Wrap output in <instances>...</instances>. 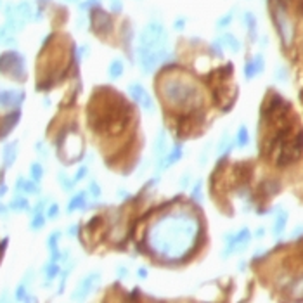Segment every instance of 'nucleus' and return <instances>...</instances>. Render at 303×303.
<instances>
[{
    "mask_svg": "<svg viewBox=\"0 0 303 303\" xmlns=\"http://www.w3.org/2000/svg\"><path fill=\"white\" fill-rule=\"evenodd\" d=\"M250 144V134H248V128L244 125L239 126V130H237L236 134V146L239 147V149H243V147H246Z\"/></svg>",
    "mask_w": 303,
    "mask_h": 303,
    "instance_id": "nucleus-27",
    "label": "nucleus"
},
{
    "mask_svg": "<svg viewBox=\"0 0 303 303\" xmlns=\"http://www.w3.org/2000/svg\"><path fill=\"white\" fill-rule=\"evenodd\" d=\"M38 182H35L32 178V180H24L23 177H19L18 178V184H16V189L18 191H23V193H26V194H38Z\"/></svg>",
    "mask_w": 303,
    "mask_h": 303,
    "instance_id": "nucleus-24",
    "label": "nucleus"
},
{
    "mask_svg": "<svg viewBox=\"0 0 303 303\" xmlns=\"http://www.w3.org/2000/svg\"><path fill=\"white\" fill-rule=\"evenodd\" d=\"M154 154H156V160L160 161L163 156L166 154V134L165 130H160L156 137V144H154Z\"/></svg>",
    "mask_w": 303,
    "mask_h": 303,
    "instance_id": "nucleus-22",
    "label": "nucleus"
},
{
    "mask_svg": "<svg viewBox=\"0 0 303 303\" xmlns=\"http://www.w3.org/2000/svg\"><path fill=\"white\" fill-rule=\"evenodd\" d=\"M59 215V205H51L49 206V212H47V216L49 218H55V216Z\"/></svg>",
    "mask_w": 303,
    "mask_h": 303,
    "instance_id": "nucleus-41",
    "label": "nucleus"
},
{
    "mask_svg": "<svg viewBox=\"0 0 303 303\" xmlns=\"http://www.w3.org/2000/svg\"><path fill=\"white\" fill-rule=\"evenodd\" d=\"M111 11H113V14H120L123 11L122 0H111Z\"/></svg>",
    "mask_w": 303,
    "mask_h": 303,
    "instance_id": "nucleus-39",
    "label": "nucleus"
},
{
    "mask_svg": "<svg viewBox=\"0 0 303 303\" xmlns=\"http://www.w3.org/2000/svg\"><path fill=\"white\" fill-rule=\"evenodd\" d=\"M24 92L21 89H0V107L18 109L24 101Z\"/></svg>",
    "mask_w": 303,
    "mask_h": 303,
    "instance_id": "nucleus-11",
    "label": "nucleus"
},
{
    "mask_svg": "<svg viewBox=\"0 0 303 303\" xmlns=\"http://www.w3.org/2000/svg\"><path fill=\"white\" fill-rule=\"evenodd\" d=\"M5 193H7V187H5V185H0V197L4 196Z\"/></svg>",
    "mask_w": 303,
    "mask_h": 303,
    "instance_id": "nucleus-48",
    "label": "nucleus"
},
{
    "mask_svg": "<svg viewBox=\"0 0 303 303\" xmlns=\"http://www.w3.org/2000/svg\"><path fill=\"white\" fill-rule=\"evenodd\" d=\"M191 196H193L194 201H197V203H203V182L197 180L196 185H194L193 193H191Z\"/></svg>",
    "mask_w": 303,
    "mask_h": 303,
    "instance_id": "nucleus-33",
    "label": "nucleus"
},
{
    "mask_svg": "<svg viewBox=\"0 0 303 303\" xmlns=\"http://www.w3.org/2000/svg\"><path fill=\"white\" fill-rule=\"evenodd\" d=\"M0 73L11 76L16 82L26 80V61L23 54L16 51H7L0 54Z\"/></svg>",
    "mask_w": 303,
    "mask_h": 303,
    "instance_id": "nucleus-7",
    "label": "nucleus"
},
{
    "mask_svg": "<svg viewBox=\"0 0 303 303\" xmlns=\"http://www.w3.org/2000/svg\"><path fill=\"white\" fill-rule=\"evenodd\" d=\"M57 178H59L61 187H63L64 191H68V193H70V191L73 189V187H75V184H76L75 178H70L64 172H61L59 175H57Z\"/></svg>",
    "mask_w": 303,
    "mask_h": 303,
    "instance_id": "nucleus-29",
    "label": "nucleus"
},
{
    "mask_svg": "<svg viewBox=\"0 0 303 303\" xmlns=\"http://www.w3.org/2000/svg\"><path fill=\"white\" fill-rule=\"evenodd\" d=\"M284 289L291 295V298H296V300L303 298V272H300L296 276H291V274H289V281H287Z\"/></svg>",
    "mask_w": 303,
    "mask_h": 303,
    "instance_id": "nucleus-16",
    "label": "nucleus"
},
{
    "mask_svg": "<svg viewBox=\"0 0 303 303\" xmlns=\"http://www.w3.org/2000/svg\"><path fill=\"white\" fill-rule=\"evenodd\" d=\"M18 158V142H11L4 147V166L9 168V166L14 165Z\"/></svg>",
    "mask_w": 303,
    "mask_h": 303,
    "instance_id": "nucleus-21",
    "label": "nucleus"
},
{
    "mask_svg": "<svg viewBox=\"0 0 303 303\" xmlns=\"http://www.w3.org/2000/svg\"><path fill=\"white\" fill-rule=\"evenodd\" d=\"M231 149H232V142H231V137H229V134L225 132L224 135H222V141L218 142V147H216V154L220 158L227 156L229 153H231Z\"/></svg>",
    "mask_w": 303,
    "mask_h": 303,
    "instance_id": "nucleus-25",
    "label": "nucleus"
},
{
    "mask_svg": "<svg viewBox=\"0 0 303 303\" xmlns=\"http://www.w3.org/2000/svg\"><path fill=\"white\" fill-rule=\"evenodd\" d=\"M128 94L130 97L134 99L135 103L146 111V113H153L154 111V99L151 97V94L146 90V87L141 83H130L128 85Z\"/></svg>",
    "mask_w": 303,
    "mask_h": 303,
    "instance_id": "nucleus-10",
    "label": "nucleus"
},
{
    "mask_svg": "<svg viewBox=\"0 0 303 303\" xmlns=\"http://www.w3.org/2000/svg\"><path fill=\"white\" fill-rule=\"evenodd\" d=\"M43 272H45V279H47V284H49L51 281H54V277H57V274L61 272V267L55 260H51V262L43 267Z\"/></svg>",
    "mask_w": 303,
    "mask_h": 303,
    "instance_id": "nucleus-26",
    "label": "nucleus"
},
{
    "mask_svg": "<svg viewBox=\"0 0 303 303\" xmlns=\"http://www.w3.org/2000/svg\"><path fill=\"white\" fill-rule=\"evenodd\" d=\"M19 118H21L19 109L11 111V113L4 114V116L0 118V141H4L12 130H14V126H16L18 122H19Z\"/></svg>",
    "mask_w": 303,
    "mask_h": 303,
    "instance_id": "nucleus-13",
    "label": "nucleus"
},
{
    "mask_svg": "<svg viewBox=\"0 0 303 303\" xmlns=\"http://www.w3.org/2000/svg\"><path fill=\"white\" fill-rule=\"evenodd\" d=\"M173 28L177 30V32H182L185 28V19L184 18H178V19H175V23H173Z\"/></svg>",
    "mask_w": 303,
    "mask_h": 303,
    "instance_id": "nucleus-42",
    "label": "nucleus"
},
{
    "mask_svg": "<svg viewBox=\"0 0 303 303\" xmlns=\"http://www.w3.org/2000/svg\"><path fill=\"white\" fill-rule=\"evenodd\" d=\"M264 189H267V194H270V196H272V194H276L277 191L281 189V185L277 184L276 180H267L264 184Z\"/></svg>",
    "mask_w": 303,
    "mask_h": 303,
    "instance_id": "nucleus-35",
    "label": "nucleus"
},
{
    "mask_svg": "<svg viewBox=\"0 0 303 303\" xmlns=\"http://www.w3.org/2000/svg\"><path fill=\"white\" fill-rule=\"evenodd\" d=\"M118 276L120 277H126V276H128V270H126L125 267H118Z\"/></svg>",
    "mask_w": 303,
    "mask_h": 303,
    "instance_id": "nucleus-47",
    "label": "nucleus"
},
{
    "mask_svg": "<svg viewBox=\"0 0 303 303\" xmlns=\"http://www.w3.org/2000/svg\"><path fill=\"white\" fill-rule=\"evenodd\" d=\"M182 156H184V147L178 146V144L177 146H173L172 151L166 153L165 156L158 161V172H165L166 168H170L172 165H175L178 160H182Z\"/></svg>",
    "mask_w": 303,
    "mask_h": 303,
    "instance_id": "nucleus-15",
    "label": "nucleus"
},
{
    "mask_svg": "<svg viewBox=\"0 0 303 303\" xmlns=\"http://www.w3.org/2000/svg\"><path fill=\"white\" fill-rule=\"evenodd\" d=\"M87 196H89V193L87 191H80V193H76L75 196L71 197L70 203H68V213H73L75 210H82L85 208L87 205Z\"/></svg>",
    "mask_w": 303,
    "mask_h": 303,
    "instance_id": "nucleus-17",
    "label": "nucleus"
},
{
    "mask_svg": "<svg viewBox=\"0 0 303 303\" xmlns=\"http://www.w3.org/2000/svg\"><path fill=\"white\" fill-rule=\"evenodd\" d=\"M265 70V59L262 54H256L253 59L246 61L244 64V78L246 80H253L255 76L262 75Z\"/></svg>",
    "mask_w": 303,
    "mask_h": 303,
    "instance_id": "nucleus-14",
    "label": "nucleus"
},
{
    "mask_svg": "<svg viewBox=\"0 0 303 303\" xmlns=\"http://www.w3.org/2000/svg\"><path fill=\"white\" fill-rule=\"evenodd\" d=\"M232 19H234V11H229L227 14L218 18V21H216V28H218V30H224V28H227L229 24L232 23Z\"/></svg>",
    "mask_w": 303,
    "mask_h": 303,
    "instance_id": "nucleus-30",
    "label": "nucleus"
},
{
    "mask_svg": "<svg viewBox=\"0 0 303 303\" xmlns=\"http://www.w3.org/2000/svg\"><path fill=\"white\" fill-rule=\"evenodd\" d=\"M43 225H45V216H43L42 213H35V215H33L32 224H30V229H32V231H38V229H42Z\"/></svg>",
    "mask_w": 303,
    "mask_h": 303,
    "instance_id": "nucleus-32",
    "label": "nucleus"
},
{
    "mask_svg": "<svg viewBox=\"0 0 303 303\" xmlns=\"http://www.w3.org/2000/svg\"><path fill=\"white\" fill-rule=\"evenodd\" d=\"M89 193H90L92 197H95V199H99V197L103 196V191H101L97 182H90V184H89Z\"/></svg>",
    "mask_w": 303,
    "mask_h": 303,
    "instance_id": "nucleus-36",
    "label": "nucleus"
},
{
    "mask_svg": "<svg viewBox=\"0 0 303 303\" xmlns=\"http://www.w3.org/2000/svg\"><path fill=\"white\" fill-rule=\"evenodd\" d=\"M87 173H89V168H87V166L83 165V166H80L78 172H76V175H75V177H73V178H75V182H80V180H82V178H85V177H87Z\"/></svg>",
    "mask_w": 303,
    "mask_h": 303,
    "instance_id": "nucleus-40",
    "label": "nucleus"
},
{
    "mask_svg": "<svg viewBox=\"0 0 303 303\" xmlns=\"http://www.w3.org/2000/svg\"><path fill=\"white\" fill-rule=\"evenodd\" d=\"M123 71H125V64H123L122 59H113L109 63V66H107V76H109L111 80H118L123 76Z\"/></svg>",
    "mask_w": 303,
    "mask_h": 303,
    "instance_id": "nucleus-20",
    "label": "nucleus"
},
{
    "mask_svg": "<svg viewBox=\"0 0 303 303\" xmlns=\"http://www.w3.org/2000/svg\"><path fill=\"white\" fill-rule=\"evenodd\" d=\"M90 28L94 30V33L101 36H106L107 33H111L113 30V18L107 14L106 11H103L101 7H95L90 11Z\"/></svg>",
    "mask_w": 303,
    "mask_h": 303,
    "instance_id": "nucleus-9",
    "label": "nucleus"
},
{
    "mask_svg": "<svg viewBox=\"0 0 303 303\" xmlns=\"http://www.w3.org/2000/svg\"><path fill=\"white\" fill-rule=\"evenodd\" d=\"M9 208L14 210V212H26L28 208H30V205H28V199L24 196H21V194H18L14 199H12V203L9 205Z\"/></svg>",
    "mask_w": 303,
    "mask_h": 303,
    "instance_id": "nucleus-28",
    "label": "nucleus"
},
{
    "mask_svg": "<svg viewBox=\"0 0 303 303\" xmlns=\"http://www.w3.org/2000/svg\"><path fill=\"white\" fill-rule=\"evenodd\" d=\"M287 76H289V73H287V70L284 66H279L276 70V80H279V82H286Z\"/></svg>",
    "mask_w": 303,
    "mask_h": 303,
    "instance_id": "nucleus-38",
    "label": "nucleus"
},
{
    "mask_svg": "<svg viewBox=\"0 0 303 303\" xmlns=\"http://www.w3.org/2000/svg\"><path fill=\"white\" fill-rule=\"evenodd\" d=\"M137 276L141 277V279H147V268H144V267H141L137 270Z\"/></svg>",
    "mask_w": 303,
    "mask_h": 303,
    "instance_id": "nucleus-45",
    "label": "nucleus"
},
{
    "mask_svg": "<svg viewBox=\"0 0 303 303\" xmlns=\"http://www.w3.org/2000/svg\"><path fill=\"white\" fill-rule=\"evenodd\" d=\"M268 9H270L272 14V21H274V26L277 30V35H279L281 42H283L284 47H291L293 42H295V23H293L287 7L284 5L283 0H268Z\"/></svg>",
    "mask_w": 303,
    "mask_h": 303,
    "instance_id": "nucleus-5",
    "label": "nucleus"
},
{
    "mask_svg": "<svg viewBox=\"0 0 303 303\" xmlns=\"http://www.w3.org/2000/svg\"><path fill=\"white\" fill-rule=\"evenodd\" d=\"M68 234H70V236H76V234H78V225H71L70 229H68Z\"/></svg>",
    "mask_w": 303,
    "mask_h": 303,
    "instance_id": "nucleus-46",
    "label": "nucleus"
},
{
    "mask_svg": "<svg viewBox=\"0 0 303 303\" xmlns=\"http://www.w3.org/2000/svg\"><path fill=\"white\" fill-rule=\"evenodd\" d=\"M243 21L246 24V30H248V35L251 40H256V28H258V23H256V16L253 12H244Z\"/></svg>",
    "mask_w": 303,
    "mask_h": 303,
    "instance_id": "nucleus-23",
    "label": "nucleus"
},
{
    "mask_svg": "<svg viewBox=\"0 0 303 303\" xmlns=\"http://www.w3.org/2000/svg\"><path fill=\"white\" fill-rule=\"evenodd\" d=\"M189 178H191V175H189V173H185L184 177H180V182H178V185H180L182 189H185V187L189 185Z\"/></svg>",
    "mask_w": 303,
    "mask_h": 303,
    "instance_id": "nucleus-43",
    "label": "nucleus"
},
{
    "mask_svg": "<svg viewBox=\"0 0 303 303\" xmlns=\"http://www.w3.org/2000/svg\"><path fill=\"white\" fill-rule=\"evenodd\" d=\"M287 224V212L286 210H279L276 215V222H274V227H272V234L276 237H279L281 234L284 232V229H286Z\"/></svg>",
    "mask_w": 303,
    "mask_h": 303,
    "instance_id": "nucleus-18",
    "label": "nucleus"
},
{
    "mask_svg": "<svg viewBox=\"0 0 303 303\" xmlns=\"http://www.w3.org/2000/svg\"><path fill=\"white\" fill-rule=\"evenodd\" d=\"M251 241V232H250V229H241L237 232H229L225 234L224 237V243H225V250L222 253V258H229L231 255L234 253H241L246 246L250 244Z\"/></svg>",
    "mask_w": 303,
    "mask_h": 303,
    "instance_id": "nucleus-8",
    "label": "nucleus"
},
{
    "mask_svg": "<svg viewBox=\"0 0 303 303\" xmlns=\"http://www.w3.org/2000/svg\"><path fill=\"white\" fill-rule=\"evenodd\" d=\"M43 206H45V201H40V203H36V205H35V210H33V215H35V213H42Z\"/></svg>",
    "mask_w": 303,
    "mask_h": 303,
    "instance_id": "nucleus-44",
    "label": "nucleus"
},
{
    "mask_svg": "<svg viewBox=\"0 0 303 303\" xmlns=\"http://www.w3.org/2000/svg\"><path fill=\"white\" fill-rule=\"evenodd\" d=\"M165 49H168V33L165 26L160 21H149L139 36L137 55L142 57L151 52L165 51Z\"/></svg>",
    "mask_w": 303,
    "mask_h": 303,
    "instance_id": "nucleus-4",
    "label": "nucleus"
},
{
    "mask_svg": "<svg viewBox=\"0 0 303 303\" xmlns=\"http://www.w3.org/2000/svg\"><path fill=\"white\" fill-rule=\"evenodd\" d=\"M276 165L277 166H286L289 163L296 161L303 153V132L300 130L298 134L286 137L279 146L276 147Z\"/></svg>",
    "mask_w": 303,
    "mask_h": 303,
    "instance_id": "nucleus-6",
    "label": "nucleus"
},
{
    "mask_svg": "<svg viewBox=\"0 0 303 303\" xmlns=\"http://www.w3.org/2000/svg\"><path fill=\"white\" fill-rule=\"evenodd\" d=\"M199 220L189 212L161 215L147 231V243L163 262H180L193 253L199 239Z\"/></svg>",
    "mask_w": 303,
    "mask_h": 303,
    "instance_id": "nucleus-1",
    "label": "nucleus"
},
{
    "mask_svg": "<svg viewBox=\"0 0 303 303\" xmlns=\"http://www.w3.org/2000/svg\"><path fill=\"white\" fill-rule=\"evenodd\" d=\"M101 5V0H85L83 4H80V11H89V9H95Z\"/></svg>",
    "mask_w": 303,
    "mask_h": 303,
    "instance_id": "nucleus-37",
    "label": "nucleus"
},
{
    "mask_svg": "<svg viewBox=\"0 0 303 303\" xmlns=\"http://www.w3.org/2000/svg\"><path fill=\"white\" fill-rule=\"evenodd\" d=\"M16 300H19V302H28V300H33L28 296V291H26V283L19 284V286L16 287Z\"/></svg>",
    "mask_w": 303,
    "mask_h": 303,
    "instance_id": "nucleus-34",
    "label": "nucleus"
},
{
    "mask_svg": "<svg viewBox=\"0 0 303 303\" xmlns=\"http://www.w3.org/2000/svg\"><path fill=\"white\" fill-rule=\"evenodd\" d=\"M220 42H222V47L234 52V54L241 51V42L234 35H231V33H224V35L220 36Z\"/></svg>",
    "mask_w": 303,
    "mask_h": 303,
    "instance_id": "nucleus-19",
    "label": "nucleus"
},
{
    "mask_svg": "<svg viewBox=\"0 0 303 303\" xmlns=\"http://www.w3.org/2000/svg\"><path fill=\"white\" fill-rule=\"evenodd\" d=\"M66 2H78V0H66Z\"/></svg>",
    "mask_w": 303,
    "mask_h": 303,
    "instance_id": "nucleus-49",
    "label": "nucleus"
},
{
    "mask_svg": "<svg viewBox=\"0 0 303 303\" xmlns=\"http://www.w3.org/2000/svg\"><path fill=\"white\" fill-rule=\"evenodd\" d=\"M30 175H32V178L35 182L42 180V177H43V168H42V165H40V163H33L32 168H30Z\"/></svg>",
    "mask_w": 303,
    "mask_h": 303,
    "instance_id": "nucleus-31",
    "label": "nucleus"
},
{
    "mask_svg": "<svg viewBox=\"0 0 303 303\" xmlns=\"http://www.w3.org/2000/svg\"><path fill=\"white\" fill-rule=\"evenodd\" d=\"M99 283H101V274H97V272H90L89 276H85L78 283V286H76L75 293H73L71 298L73 300H83L85 296H89L92 291H94Z\"/></svg>",
    "mask_w": 303,
    "mask_h": 303,
    "instance_id": "nucleus-12",
    "label": "nucleus"
},
{
    "mask_svg": "<svg viewBox=\"0 0 303 303\" xmlns=\"http://www.w3.org/2000/svg\"><path fill=\"white\" fill-rule=\"evenodd\" d=\"M101 111L103 113L95 114V120H90L92 128L109 135H116L125 130L130 118V107L120 95H116L114 101L104 104Z\"/></svg>",
    "mask_w": 303,
    "mask_h": 303,
    "instance_id": "nucleus-3",
    "label": "nucleus"
},
{
    "mask_svg": "<svg viewBox=\"0 0 303 303\" xmlns=\"http://www.w3.org/2000/svg\"><path fill=\"white\" fill-rule=\"evenodd\" d=\"M161 97L166 106L178 111H196L203 106L199 89L182 76H168L161 82Z\"/></svg>",
    "mask_w": 303,
    "mask_h": 303,
    "instance_id": "nucleus-2",
    "label": "nucleus"
}]
</instances>
